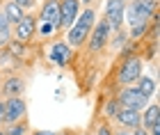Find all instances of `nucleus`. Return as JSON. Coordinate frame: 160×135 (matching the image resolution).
Instances as JSON below:
<instances>
[{"instance_id":"obj_1","label":"nucleus","mask_w":160,"mask_h":135,"mask_svg":"<svg viewBox=\"0 0 160 135\" xmlns=\"http://www.w3.org/2000/svg\"><path fill=\"white\" fill-rule=\"evenodd\" d=\"M96 9H94V5L92 7H82L80 9V14L76 16V21L71 23V28H67V44L73 48H80V46H85V41L87 37H89V32H92V25H94V21H96Z\"/></svg>"},{"instance_id":"obj_2","label":"nucleus","mask_w":160,"mask_h":135,"mask_svg":"<svg viewBox=\"0 0 160 135\" xmlns=\"http://www.w3.org/2000/svg\"><path fill=\"white\" fill-rule=\"evenodd\" d=\"M158 14V0H128L126 12H123V25H137V23H149Z\"/></svg>"},{"instance_id":"obj_3","label":"nucleus","mask_w":160,"mask_h":135,"mask_svg":"<svg viewBox=\"0 0 160 135\" xmlns=\"http://www.w3.org/2000/svg\"><path fill=\"white\" fill-rule=\"evenodd\" d=\"M110 37H112V28L110 23H108L105 18H96L94 21V25H92V32H89V37H87V51L89 53H103L108 44H110Z\"/></svg>"},{"instance_id":"obj_4","label":"nucleus","mask_w":160,"mask_h":135,"mask_svg":"<svg viewBox=\"0 0 160 135\" xmlns=\"http://www.w3.org/2000/svg\"><path fill=\"white\" fill-rule=\"evenodd\" d=\"M142 55H128L119 62V69H117V82L119 87H126V85H135V80L142 76Z\"/></svg>"},{"instance_id":"obj_5","label":"nucleus","mask_w":160,"mask_h":135,"mask_svg":"<svg viewBox=\"0 0 160 135\" xmlns=\"http://www.w3.org/2000/svg\"><path fill=\"white\" fill-rule=\"evenodd\" d=\"M117 101L121 108H130V110H144L147 108V103L151 101L149 96H144L140 89L135 87V85H126V87H121L119 89V94H117Z\"/></svg>"},{"instance_id":"obj_6","label":"nucleus","mask_w":160,"mask_h":135,"mask_svg":"<svg viewBox=\"0 0 160 135\" xmlns=\"http://www.w3.org/2000/svg\"><path fill=\"white\" fill-rule=\"evenodd\" d=\"M28 87V80L23 73L18 71H9V73L2 76V82H0V98H9V96H23V92Z\"/></svg>"},{"instance_id":"obj_7","label":"nucleus","mask_w":160,"mask_h":135,"mask_svg":"<svg viewBox=\"0 0 160 135\" xmlns=\"http://www.w3.org/2000/svg\"><path fill=\"white\" fill-rule=\"evenodd\" d=\"M34 34H37V16L25 12L23 16L12 25V37L18 39V41H25V44H32Z\"/></svg>"},{"instance_id":"obj_8","label":"nucleus","mask_w":160,"mask_h":135,"mask_svg":"<svg viewBox=\"0 0 160 135\" xmlns=\"http://www.w3.org/2000/svg\"><path fill=\"white\" fill-rule=\"evenodd\" d=\"M73 60V48H71L67 41L57 39L53 46L48 48V62L53 67H60V69H67Z\"/></svg>"},{"instance_id":"obj_9","label":"nucleus","mask_w":160,"mask_h":135,"mask_svg":"<svg viewBox=\"0 0 160 135\" xmlns=\"http://www.w3.org/2000/svg\"><path fill=\"white\" fill-rule=\"evenodd\" d=\"M126 2L128 0H105L103 5V18L110 23L112 30H119L123 25V12H126Z\"/></svg>"},{"instance_id":"obj_10","label":"nucleus","mask_w":160,"mask_h":135,"mask_svg":"<svg viewBox=\"0 0 160 135\" xmlns=\"http://www.w3.org/2000/svg\"><path fill=\"white\" fill-rule=\"evenodd\" d=\"M28 115V103L23 96H9L5 98V124H14L25 119Z\"/></svg>"},{"instance_id":"obj_11","label":"nucleus","mask_w":160,"mask_h":135,"mask_svg":"<svg viewBox=\"0 0 160 135\" xmlns=\"http://www.w3.org/2000/svg\"><path fill=\"white\" fill-rule=\"evenodd\" d=\"M80 9H82L80 0H60V30L71 28V23L76 21Z\"/></svg>"},{"instance_id":"obj_12","label":"nucleus","mask_w":160,"mask_h":135,"mask_svg":"<svg viewBox=\"0 0 160 135\" xmlns=\"http://www.w3.org/2000/svg\"><path fill=\"white\" fill-rule=\"evenodd\" d=\"M37 21H46V23H53L57 30H60V0H43L37 14Z\"/></svg>"},{"instance_id":"obj_13","label":"nucleus","mask_w":160,"mask_h":135,"mask_svg":"<svg viewBox=\"0 0 160 135\" xmlns=\"http://www.w3.org/2000/svg\"><path fill=\"white\" fill-rule=\"evenodd\" d=\"M114 124L121 126V128H135V126L142 124V115L140 110H130V108H119L117 117H114Z\"/></svg>"},{"instance_id":"obj_14","label":"nucleus","mask_w":160,"mask_h":135,"mask_svg":"<svg viewBox=\"0 0 160 135\" xmlns=\"http://www.w3.org/2000/svg\"><path fill=\"white\" fill-rule=\"evenodd\" d=\"M140 115H142V124H140V126H144V128L149 131L153 124L160 122V108H158V103H156V101H149L147 108H144Z\"/></svg>"},{"instance_id":"obj_15","label":"nucleus","mask_w":160,"mask_h":135,"mask_svg":"<svg viewBox=\"0 0 160 135\" xmlns=\"http://www.w3.org/2000/svg\"><path fill=\"white\" fill-rule=\"evenodd\" d=\"M18 69V60L7 51V46L2 44L0 46V71L2 73H9V71H16Z\"/></svg>"},{"instance_id":"obj_16","label":"nucleus","mask_w":160,"mask_h":135,"mask_svg":"<svg viewBox=\"0 0 160 135\" xmlns=\"http://www.w3.org/2000/svg\"><path fill=\"white\" fill-rule=\"evenodd\" d=\"M2 14H5V18L14 25V23H16V21L25 14V9H23L21 5H16L14 0H5V2H2Z\"/></svg>"},{"instance_id":"obj_17","label":"nucleus","mask_w":160,"mask_h":135,"mask_svg":"<svg viewBox=\"0 0 160 135\" xmlns=\"http://www.w3.org/2000/svg\"><path fill=\"white\" fill-rule=\"evenodd\" d=\"M135 87L140 89L144 96H149V98H153V94H156V80L151 76H140L135 80Z\"/></svg>"},{"instance_id":"obj_18","label":"nucleus","mask_w":160,"mask_h":135,"mask_svg":"<svg viewBox=\"0 0 160 135\" xmlns=\"http://www.w3.org/2000/svg\"><path fill=\"white\" fill-rule=\"evenodd\" d=\"M2 133L5 135H28L30 133V126H28L25 119H21V122H14V124H5Z\"/></svg>"},{"instance_id":"obj_19","label":"nucleus","mask_w":160,"mask_h":135,"mask_svg":"<svg viewBox=\"0 0 160 135\" xmlns=\"http://www.w3.org/2000/svg\"><path fill=\"white\" fill-rule=\"evenodd\" d=\"M119 108H121V105H119V101H117V96H110V98L103 103V119H105V122H114Z\"/></svg>"},{"instance_id":"obj_20","label":"nucleus","mask_w":160,"mask_h":135,"mask_svg":"<svg viewBox=\"0 0 160 135\" xmlns=\"http://www.w3.org/2000/svg\"><path fill=\"white\" fill-rule=\"evenodd\" d=\"M57 32H60V30H57L53 23H46V21H37V34H39V37L46 39V37H50V34H53V37H57Z\"/></svg>"},{"instance_id":"obj_21","label":"nucleus","mask_w":160,"mask_h":135,"mask_svg":"<svg viewBox=\"0 0 160 135\" xmlns=\"http://www.w3.org/2000/svg\"><path fill=\"white\" fill-rule=\"evenodd\" d=\"M9 37H12V23L5 18L2 9H0V44H5Z\"/></svg>"},{"instance_id":"obj_22","label":"nucleus","mask_w":160,"mask_h":135,"mask_svg":"<svg viewBox=\"0 0 160 135\" xmlns=\"http://www.w3.org/2000/svg\"><path fill=\"white\" fill-rule=\"evenodd\" d=\"M96 135H112V122H101L98 128H96Z\"/></svg>"},{"instance_id":"obj_23","label":"nucleus","mask_w":160,"mask_h":135,"mask_svg":"<svg viewBox=\"0 0 160 135\" xmlns=\"http://www.w3.org/2000/svg\"><path fill=\"white\" fill-rule=\"evenodd\" d=\"M14 2H16V5H21V7H23V9L28 12V9H32V7L37 5V0H14Z\"/></svg>"},{"instance_id":"obj_24","label":"nucleus","mask_w":160,"mask_h":135,"mask_svg":"<svg viewBox=\"0 0 160 135\" xmlns=\"http://www.w3.org/2000/svg\"><path fill=\"white\" fill-rule=\"evenodd\" d=\"M128 133H130V135H149V131L144 128V126H135V128H130Z\"/></svg>"},{"instance_id":"obj_25","label":"nucleus","mask_w":160,"mask_h":135,"mask_svg":"<svg viewBox=\"0 0 160 135\" xmlns=\"http://www.w3.org/2000/svg\"><path fill=\"white\" fill-rule=\"evenodd\" d=\"M5 126V98H0V128Z\"/></svg>"},{"instance_id":"obj_26","label":"nucleus","mask_w":160,"mask_h":135,"mask_svg":"<svg viewBox=\"0 0 160 135\" xmlns=\"http://www.w3.org/2000/svg\"><path fill=\"white\" fill-rule=\"evenodd\" d=\"M112 135H130L128 128H121V126H117V128H112Z\"/></svg>"},{"instance_id":"obj_27","label":"nucleus","mask_w":160,"mask_h":135,"mask_svg":"<svg viewBox=\"0 0 160 135\" xmlns=\"http://www.w3.org/2000/svg\"><path fill=\"white\" fill-rule=\"evenodd\" d=\"M32 135H55V131H34Z\"/></svg>"},{"instance_id":"obj_28","label":"nucleus","mask_w":160,"mask_h":135,"mask_svg":"<svg viewBox=\"0 0 160 135\" xmlns=\"http://www.w3.org/2000/svg\"><path fill=\"white\" fill-rule=\"evenodd\" d=\"M94 2H96V0H80V5H82V7H92Z\"/></svg>"},{"instance_id":"obj_29","label":"nucleus","mask_w":160,"mask_h":135,"mask_svg":"<svg viewBox=\"0 0 160 135\" xmlns=\"http://www.w3.org/2000/svg\"><path fill=\"white\" fill-rule=\"evenodd\" d=\"M55 135H71V131H60V133H55Z\"/></svg>"},{"instance_id":"obj_30","label":"nucleus","mask_w":160,"mask_h":135,"mask_svg":"<svg viewBox=\"0 0 160 135\" xmlns=\"http://www.w3.org/2000/svg\"><path fill=\"white\" fill-rule=\"evenodd\" d=\"M2 76H5V73H2V71H0V82H2Z\"/></svg>"},{"instance_id":"obj_31","label":"nucleus","mask_w":160,"mask_h":135,"mask_svg":"<svg viewBox=\"0 0 160 135\" xmlns=\"http://www.w3.org/2000/svg\"><path fill=\"white\" fill-rule=\"evenodd\" d=\"M0 135H5V133H2V128H0Z\"/></svg>"},{"instance_id":"obj_32","label":"nucleus","mask_w":160,"mask_h":135,"mask_svg":"<svg viewBox=\"0 0 160 135\" xmlns=\"http://www.w3.org/2000/svg\"><path fill=\"white\" fill-rule=\"evenodd\" d=\"M85 135H87V133H85Z\"/></svg>"}]
</instances>
